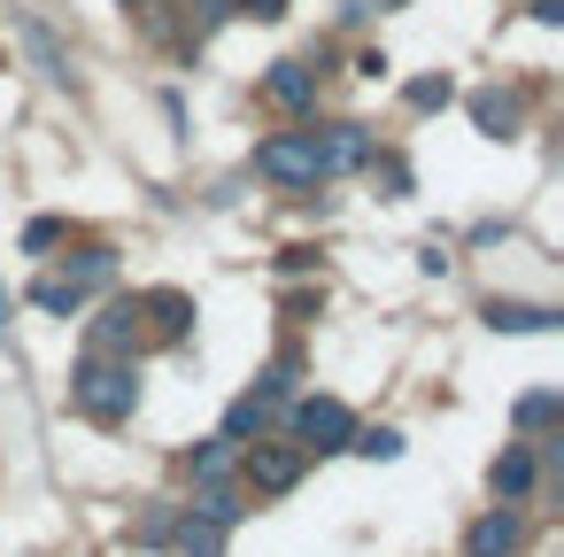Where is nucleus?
I'll return each instance as SVG.
<instances>
[{
    "label": "nucleus",
    "mask_w": 564,
    "mask_h": 557,
    "mask_svg": "<svg viewBox=\"0 0 564 557\" xmlns=\"http://www.w3.org/2000/svg\"><path fill=\"white\" fill-rule=\"evenodd\" d=\"M0 333H9V294H0Z\"/></svg>",
    "instance_id": "28"
},
{
    "label": "nucleus",
    "mask_w": 564,
    "mask_h": 557,
    "mask_svg": "<svg viewBox=\"0 0 564 557\" xmlns=\"http://www.w3.org/2000/svg\"><path fill=\"white\" fill-rule=\"evenodd\" d=\"M63 279H78V287L94 294V287H109V279H117V256H109V248H78V264H70Z\"/></svg>",
    "instance_id": "18"
},
{
    "label": "nucleus",
    "mask_w": 564,
    "mask_h": 557,
    "mask_svg": "<svg viewBox=\"0 0 564 557\" xmlns=\"http://www.w3.org/2000/svg\"><path fill=\"white\" fill-rule=\"evenodd\" d=\"M178 557H225V526H209L202 511L178 518Z\"/></svg>",
    "instance_id": "16"
},
{
    "label": "nucleus",
    "mask_w": 564,
    "mask_h": 557,
    "mask_svg": "<svg viewBox=\"0 0 564 557\" xmlns=\"http://www.w3.org/2000/svg\"><path fill=\"white\" fill-rule=\"evenodd\" d=\"M55 240H63V225H55V217H32V225H24V248H32V256H47Z\"/></svg>",
    "instance_id": "23"
},
{
    "label": "nucleus",
    "mask_w": 564,
    "mask_h": 557,
    "mask_svg": "<svg viewBox=\"0 0 564 557\" xmlns=\"http://www.w3.org/2000/svg\"><path fill=\"white\" fill-rule=\"evenodd\" d=\"M294 387H302V364H294V356H279V364H271V372L256 379V395H271V403H286Z\"/></svg>",
    "instance_id": "21"
},
{
    "label": "nucleus",
    "mask_w": 564,
    "mask_h": 557,
    "mask_svg": "<svg viewBox=\"0 0 564 557\" xmlns=\"http://www.w3.org/2000/svg\"><path fill=\"white\" fill-rule=\"evenodd\" d=\"M232 464H240V441H225V433H217V441H202V449L186 457V472H194L202 488H225V480H232Z\"/></svg>",
    "instance_id": "11"
},
{
    "label": "nucleus",
    "mask_w": 564,
    "mask_h": 557,
    "mask_svg": "<svg viewBox=\"0 0 564 557\" xmlns=\"http://www.w3.org/2000/svg\"><path fill=\"white\" fill-rule=\"evenodd\" d=\"M371 179H379L387 194H410V171H402V163H379V156H371Z\"/></svg>",
    "instance_id": "26"
},
{
    "label": "nucleus",
    "mask_w": 564,
    "mask_h": 557,
    "mask_svg": "<svg viewBox=\"0 0 564 557\" xmlns=\"http://www.w3.org/2000/svg\"><path fill=\"white\" fill-rule=\"evenodd\" d=\"M186 9H194V24H202V32H217V24L232 17V0H186Z\"/></svg>",
    "instance_id": "25"
},
{
    "label": "nucleus",
    "mask_w": 564,
    "mask_h": 557,
    "mask_svg": "<svg viewBox=\"0 0 564 557\" xmlns=\"http://www.w3.org/2000/svg\"><path fill=\"white\" fill-rule=\"evenodd\" d=\"M232 9L256 17V24H279V17H286V0H232Z\"/></svg>",
    "instance_id": "27"
},
{
    "label": "nucleus",
    "mask_w": 564,
    "mask_h": 557,
    "mask_svg": "<svg viewBox=\"0 0 564 557\" xmlns=\"http://www.w3.org/2000/svg\"><path fill=\"white\" fill-rule=\"evenodd\" d=\"M448 78H410V109H448Z\"/></svg>",
    "instance_id": "22"
},
{
    "label": "nucleus",
    "mask_w": 564,
    "mask_h": 557,
    "mask_svg": "<svg viewBox=\"0 0 564 557\" xmlns=\"http://www.w3.org/2000/svg\"><path fill=\"white\" fill-rule=\"evenodd\" d=\"M194 511H202V518H209V526H225V534H232V526H240V518H248V503H240V495H232V488H202V503H194Z\"/></svg>",
    "instance_id": "19"
},
{
    "label": "nucleus",
    "mask_w": 564,
    "mask_h": 557,
    "mask_svg": "<svg viewBox=\"0 0 564 557\" xmlns=\"http://www.w3.org/2000/svg\"><path fill=\"white\" fill-rule=\"evenodd\" d=\"M256 171L279 179V186H317V140L310 132H279L256 148Z\"/></svg>",
    "instance_id": "3"
},
{
    "label": "nucleus",
    "mask_w": 564,
    "mask_h": 557,
    "mask_svg": "<svg viewBox=\"0 0 564 557\" xmlns=\"http://www.w3.org/2000/svg\"><path fill=\"white\" fill-rule=\"evenodd\" d=\"M487 480H495V495H502V503H518V495L533 488V457H525V449H502Z\"/></svg>",
    "instance_id": "15"
},
{
    "label": "nucleus",
    "mask_w": 564,
    "mask_h": 557,
    "mask_svg": "<svg viewBox=\"0 0 564 557\" xmlns=\"http://www.w3.org/2000/svg\"><path fill=\"white\" fill-rule=\"evenodd\" d=\"M263 94H271L279 109H310V101H317V71H310V63H271Z\"/></svg>",
    "instance_id": "9"
},
{
    "label": "nucleus",
    "mask_w": 564,
    "mask_h": 557,
    "mask_svg": "<svg viewBox=\"0 0 564 557\" xmlns=\"http://www.w3.org/2000/svg\"><path fill=\"white\" fill-rule=\"evenodd\" d=\"M487 325L495 333H549L556 310H541V302H487Z\"/></svg>",
    "instance_id": "12"
},
{
    "label": "nucleus",
    "mask_w": 564,
    "mask_h": 557,
    "mask_svg": "<svg viewBox=\"0 0 564 557\" xmlns=\"http://www.w3.org/2000/svg\"><path fill=\"white\" fill-rule=\"evenodd\" d=\"M70 395H78V410H86V418L124 426V418L140 410V372H132V356H86V364H78V379H70Z\"/></svg>",
    "instance_id": "1"
},
{
    "label": "nucleus",
    "mask_w": 564,
    "mask_h": 557,
    "mask_svg": "<svg viewBox=\"0 0 564 557\" xmlns=\"http://www.w3.org/2000/svg\"><path fill=\"white\" fill-rule=\"evenodd\" d=\"M549 418H556V395H525V403H518V426H525V433L549 426Z\"/></svg>",
    "instance_id": "24"
},
{
    "label": "nucleus",
    "mask_w": 564,
    "mask_h": 557,
    "mask_svg": "<svg viewBox=\"0 0 564 557\" xmlns=\"http://www.w3.org/2000/svg\"><path fill=\"white\" fill-rule=\"evenodd\" d=\"M248 480L256 495H286L302 480V441H248Z\"/></svg>",
    "instance_id": "4"
},
{
    "label": "nucleus",
    "mask_w": 564,
    "mask_h": 557,
    "mask_svg": "<svg viewBox=\"0 0 564 557\" xmlns=\"http://www.w3.org/2000/svg\"><path fill=\"white\" fill-rule=\"evenodd\" d=\"M24 47H32V55H40V71H47V78H55V86H70V55H63V47H55V32H47V24H40V17H24Z\"/></svg>",
    "instance_id": "13"
},
{
    "label": "nucleus",
    "mask_w": 564,
    "mask_h": 557,
    "mask_svg": "<svg viewBox=\"0 0 564 557\" xmlns=\"http://www.w3.org/2000/svg\"><path fill=\"white\" fill-rule=\"evenodd\" d=\"M471 117H479V132H487V140H510V125H518V101L487 86V94H471Z\"/></svg>",
    "instance_id": "14"
},
{
    "label": "nucleus",
    "mask_w": 564,
    "mask_h": 557,
    "mask_svg": "<svg viewBox=\"0 0 564 557\" xmlns=\"http://www.w3.org/2000/svg\"><path fill=\"white\" fill-rule=\"evenodd\" d=\"M294 441H302V457H333V449L356 441V410L340 395H302L294 403Z\"/></svg>",
    "instance_id": "2"
},
{
    "label": "nucleus",
    "mask_w": 564,
    "mask_h": 557,
    "mask_svg": "<svg viewBox=\"0 0 564 557\" xmlns=\"http://www.w3.org/2000/svg\"><path fill=\"white\" fill-rule=\"evenodd\" d=\"M348 449H356V457H371V464H394V457H402V433H394V426H371V433L356 426V441H348Z\"/></svg>",
    "instance_id": "20"
},
{
    "label": "nucleus",
    "mask_w": 564,
    "mask_h": 557,
    "mask_svg": "<svg viewBox=\"0 0 564 557\" xmlns=\"http://www.w3.org/2000/svg\"><path fill=\"white\" fill-rule=\"evenodd\" d=\"M140 349V302L124 294V302H109V318L94 325V356H132Z\"/></svg>",
    "instance_id": "7"
},
{
    "label": "nucleus",
    "mask_w": 564,
    "mask_h": 557,
    "mask_svg": "<svg viewBox=\"0 0 564 557\" xmlns=\"http://www.w3.org/2000/svg\"><path fill=\"white\" fill-rule=\"evenodd\" d=\"M310 140H317V179H340V171L371 163V132L364 125H333V132H310Z\"/></svg>",
    "instance_id": "5"
},
{
    "label": "nucleus",
    "mask_w": 564,
    "mask_h": 557,
    "mask_svg": "<svg viewBox=\"0 0 564 557\" xmlns=\"http://www.w3.org/2000/svg\"><path fill=\"white\" fill-rule=\"evenodd\" d=\"M140 318H155V333H163V341H186V333H194V302H186L178 287L140 294Z\"/></svg>",
    "instance_id": "8"
},
{
    "label": "nucleus",
    "mask_w": 564,
    "mask_h": 557,
    "mask_svg": "<svg viewBox=\"0 0 564 557\" xmlns=\"http://www.w3.org/2000/svg\"><path fill=\"white\" fill-rule=\"evenodd\" d=\"M518 542H525V518H518L510 503H495V511H487V518L464 534V549H471V557H510Z\"/></svg>",
    "instance_id": "6"
},
{
    "label": "nucleus",
    "mask_w": 564,
    "mask_h": 557,
    "mask_svg": "<svg viewBox=\"0 0 564 557\" xmlns=\"http://www.w3.org/2000/svg\"><path fill=\"white\" fill-rule=\"evenodd\" d=\"M271 418H279V403H271V395H240V403L225 410V441H240V449H248V441H263V433H271Z\"/></svg>",
    "instance_id": "10"
},
{
    "label": "nucleus",
    "mask_w": 564,
    "mask_h": 557,
    "mask_svg": "<svg viewBox=\"0 0 564 557\" xmlns=\"http://www.w3.org/2000/svg\"><path fill=\"white\" fill-rule=\"evenodd\" d=\"M32 302H40L47 318H70V310H86V287H78V279H40Z\"/></svg>",
    "instance_id": "17"
}]
</instances>
